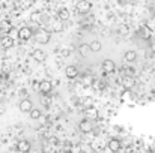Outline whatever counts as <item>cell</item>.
Instances as JSON below:
<instances>
[{"instance_id": "1", "label": "cell", "mask_w": 155, "mask_h": 153, "mask_svg": "<svg viewBox=\"0 0 155 153\" xmlns=\"http://www.w3.org/2000/svg\"><path fill=\"white\" fill-rule=\"evenodd\" d=\"M35 38H36V42H39V44H48L50 38H51V33L48 30H38L35 33Z\"/></svg>"}, {"instance_id": "2", "label": "cell", "mask_w": 155, "mask_h": 153, "mask_svg": "<svg viewBox=\"0 0 155 153\" xmlns=\"http://www.w3.org/2000/svg\"><path fill=\"white\" fill-rule=\"evenodd\" d=\"M91 9H92V3H91L89 0H80V2L77 3V11H78L80 14H87Z\"/></svg>"}, {"instance_id": "3", "label": "cell", "mask_w": 155, "mask_h": 153, "mask_svg": "<svg viewBox=\"0 0 155 153\" xmlns=\"http://www.w3.org/2000/svg\"><path fill=\"white\" fill-rule=\"evenodd\" d=\"M78 128H80V131H81V132H84V134H89V132H92V129H94V125H92V122H91L89 119H83V120L78 123Z\"/></svg>"}, {"instance_id": "4", "label": "cell", "mask_w": 155, "mask_h": 153, "mask_svg": "<svg viewBox=\"0 0 155 153\" xmlns=\"http://www.w3.org/2000/svg\"><path fill=\"white\" fill-rule=\"evenodd\" d=\"M32 29L30 27H23V29H20L18 30V38L21 39V41H27V39H30L32 38Z\"/></svg>"}, {"instance_id": "5", "label": "cell", "mask_w": 155, "mask_h": 153, "mask_svg": "<svg viewBox=\"0 0 155 153\" xmlns=\"http://www.w3.org/2000/svg\"><path fill=\"white\" fill-rule=\"evenodd\" d=\"M20 111H23V113H30L32 111V108H33V104L30 99H27V98H24L23 101L20 102Z\"/></svg>"}, {"instance_id": "6", "label": "cell", "mask_w": 155, "mask_h": 153, "mask_svg": "<svg viewBox=\"0 0 155 153\" xmlns=\"http://www.w3.org/2000/svg\"><path fill=\"white\" fill-rule=\"evenodd\" d=\"M101 66H103V69L105 72H114V71H116V65H114V62L110 60V59H105Z\"/></svg>"}, {"instance_id": "7", "label": "cell", "mask_w": 155, "mask_h": 153, "mask_svg": "<svg viewBox=\"0 0 155 153\" xmlns=\"http://www.w3.org/2000/svg\"><path fill=\"white\" fill-rule=\"evenodd\" d=\"M17 150L18 152H29L30 150V143L27 141V140H21V141H18V144H17Z\"/></svg>"}, {"instance_id": "8", "label": "cell", "mask_w": 155, "mask_h": 153, "mask_svg": "<svg viewBox=\"0 0 155 153\" xmlns=\"http://www.w3.org/2000/svg\"><path fill=\"white\" fill-rule=\"evenodd\" d=\"M2 47H3L5 50H8V48L14 47V38H11L9 35L3 36V38H2Z\"/></svg>"}, {"instance_id": "9", "label": "cell", "mask_w": 155, "mask_h": 153, "mask_svg": "<svg viewBox=\"0 0 155 153\" xmlns=\"http://www.w3.org/2000/svg\"><path fill=\"white\" fill-rule=\"evenodd\" d=\"M120 147H122V146H120V141H119V140L113 138V140L108 141V149H110L111 152H119Z\"/></svg>"}, {"instance_id": "10", "label": "cell", "mask_w": 155, "mask_h": 153, "mask_svg": "<svg viewBox=\"0 0 155 153\" xmlns=\"http://www.w3.org/2000/svg\"><path fill=\"white\" fill-rule=\"evenodd\" d=\"M32 57H33V60L42 63V62L45 60V53H44L42 50H35L33 51V54H32Z\"/></svg>"}, {"instance_id": "11", "label": "cell", "mask_w": 155, "mask_h": 153, "mask_svg": "<svg viewBox=\"0 0 155 153\" xmlns=\"http://www.w3.org/2000/svg\"><path fill=\"white\" fill-rule=\"evenodd\" d=\"M65 74H66L68 78H75V77L78 75V69H77L75 66H68V68L65 69Z\"/></svg>"}, {"instance_id": "12", "label": "cell", "mask_w": 155, "mask_h": 153, "mask_svg": "<svg viewBox=\"0 0 155 153\" xmlns=\"http://www.w3.org/2000/svg\"><path fill=\"white\" fill-rule=\"evenodd\" d=\"M86 117H89V119H97L98 117V110L92 105V107H87L86 108Z\"/></svg>"}, {"instance_id": "13", "label": "cell", "mask_w": 155, "mask_h": 153, "mask_svg": "<svg viewBox=\"0 0 155 153\" xmlns=\"http://www.w3.org/2000/svg\"><path fill=\"white\" fill-rule=\"evenodd\" d=\"M134 84H136V81H134V78L133 77H125L124 78V81H122V86L125 87V89H131V87H134Z\"/></svg>"}, {"instance_id": "14", "label": "cell", "mask_w": 155, "mask_h": 153, "mask_svg": "<svg viewBox=\"0 0 155 153\" xmlns=\"http://www.w3.org/2000/svg\"><path fill=\"white\" fill-rule=\"evenodd\" d=\"M41 93H50L51 92V83L50 81H41Z\"/></svg>"}, {"instance_id": "15", "label": "cell", "mask_w": 155, "mask_h": 153, "mask_svg": "<svg viewBox=\"0 0 155 153\" xmlns=\"http://www.w3.org/2000/svg\"><path fill=\"white\" fill-rule=\"evenodd\" d=\"M124 57H125V60H127L128 63H133V62L136 60V57H137V54H136V51L130 50V51H127V53L124 54Z\"/></svg>"}, {"instance_id": "16", "label": "cell", "mask_w": 155, "mask_h": 153, "mask_svg": "<svg viewBox=\"0 0 155 153\" xmlns=\"http://www.w3.org/2000/svg\"><path fill=\"white\" fill-rule=\"evenodd\" d=\"M57 17H59V20H62V21H66L68 18H69V11L68 9H59V12H57Z\"/></svg>"}, {"instance_id": "17", "label": "cell", "mask_w": 155, "mask_h": 153, "mask_svg": "<svg viewBox=\"0 0 155 153\" xmlns=\"http://www.w3.org/2000/svg\"><path fill=\"white\" fill-rule=\"evenodd\" d=\"M78 53H80V56H81V57H86V56L91 53V47H89L87 44H81V45H80V48H78Z\"/></svg>"}, {"instance_id": "18", "label": "cell", "mask_w": 155, "mask_h": 153, "mask_svg": "<svg viewBox=\"0 0 155 153\" xmlns=\"http://www.w3.org/2000/svg\"><path fill=\"white\" fill-rule=\"evenodd\" d=\"M89 47H91L92 53H98V51H101V42L100 41H94V42L89 44Z\"/></svg>"}, {"instance_id": "19", "label": "cell", "mask_w": 155, "mask_h": 153, "mask_svg": "<svg viewBox=\"0 0 155 153\" xmlns=\"http://www.w3.org/2000/svg\"><path fill=\"white\" fill-rule=\"evenodd\" d=\"M29 114H30V117H32V119H35V120H38V119H41V114H42V113H41V110H36V108H32V111H30Z\"/></svg>"}, {"instance_id": "20", "label": "cell", "mask_w": 155, "mask_h": 153, "mask_svg": "<svg viewBox=\"0 0 155 153\" xmlns=\"http://www.w3.org/2000/svg\"><path fill=\"white\" fill-rule=\"evenodd\" d=\"M140 36L142 38H145V39H148L149 36H151V29L146 26V27H143L142 30H140Z\"/></svg>"}, {"instance_id": "21", "label": "cell", "mask_w": 155, "mask_h": 153, "mask_svg": "<svg viewBox=\"0 0 155 153\" xmlns=\"http://www.w3.org/2000/svg\"><path fill=\"white\" fill-rule=\"evenodd\" d=\"M53 30H54V32L62 30V20H60V21H54V24H53Z\"/></svg>"}, {"instance_id": "22", "label": "cell", "mask_w": 155, "mask_h": 153, "mask_svg": "<svg viewBox=\"0 0 155 153\" xmlns=\"http://www.w3.org/2000/svg\"><path fill=\"white\" fill-rule=\"evenodd\" d=\"M8 35H9L11 38H18V30L14 27V29H11V30H9V33H8Z\"/></svg>"}, {"instance_id": "23", "label": "cell", "mask_w": 155, "mask_h": 153, "mask_svg": "<svg viewBox=\"0 0 155 153\" xmlns=\"http://www.w3.org/2000/svg\"><path fill=\"white\" fill-rule=\"evenodd\" d=\"M83 104H84V107L87 108V107H92V104H94V99L92 98H86L84 101H83Z\"/></svg>"}, {"instance_id": "24", "label": "cell", "mask_w": 155, "mask_h": 153, "mask_svg": "<svg viewBox=\"0 0 155 153\" xmlns=\"http://www.w3.org/2000/svg\"><path fill=\"white\" fill-rule=\"evenodd\" d=\"M39 18H41V14H39V12H38V14H36V12H35V14H32V21L38 23L36 20H39Z\"/></svg>"}, {"instance_id": "25", "label": "cell", "mask_w": 155, "mask_h": 153, "mask_svg": "<svg viewBox=\"0 0 155 153\" xmlns=\"http://www.w3.org/2000/svg\"><path fill=\"white\" fill-rule=\"evenodd\" d=\"M146 26H148V27H149L151 30H152V29H155V18H154V20H149Z\"/></svg>"}, {"instance_id": "26", "label": "cell", "mask_w": 155, "mask_h": 153, "mask_svg": "<svg viewBox=\"0 0 155 153\" xmlns=\"http://www.w3.org/2000/svg\"><path fill=\"white\" fill-rule=\"evenodd\" d=\"M39 89H41V83H33V90L39 92Z\"/></svg>"}]
</instances>
